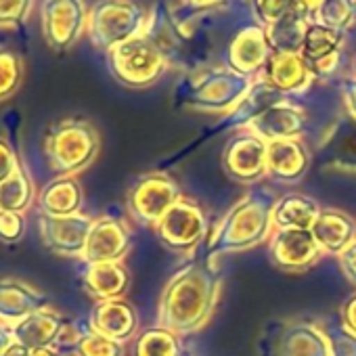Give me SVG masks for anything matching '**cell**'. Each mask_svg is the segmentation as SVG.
<instances>
[{
  "mask_svg": "<svg viewBox=\"0 0 356 356\" xmlns=\"http://www.w3.org/2000/svg\"><path fill=\"white\" fill-rule=\"evenodd\" d=\"M220 293L222 270L218 260H212L206 252L193 256L165 283L159 298L157 325L181 337L197 333L212 318Z\"/></svg>",
  "mask_w": 356,
  "mask_h": 356,
  "instance_id": "1",
  "label": "cell"
},
{
  "mask_svg": "<svg viewBox=\"0 0 356 356\" xmlns=\"http://www.w3.org/2000/svg\"><path fill=\"white\" fill-rule=\"evenodd\" d=\"M270 53L273 51H270V44L266 38V30L262 26L245 28L229 44V51H227L229 65L227 67L254 80V76L258 78L260 72L264 70Z\"/></svg>",
  "mask_w": 356,
  "mask_h": 356,
  "instance_id": "16",
  "label": "cell"
},
{
  "mask_svg": "<svg viewBox=\"0 0 356 356\" xmlns=\"http://www.w3.org/2000/svg\"><path fill=\"white\" fill-rule=\"evenodd\" d=\"M181 197V187L170 174L149 172L130 187L126 195V208L138 225L155 227Z\"/></svg>",
  "mask_w": 356,
  "mask_h": 356,
  "instance_id": "9",
  "label": "cell"
},
{
  "mask_svg": "<svg viewBox=\"0 0 356 356\" xmlns=\"http://www.w3.org/2000/svg\"><path fill=\"white\" fill-rule=\"evenodd\" d=\"M321 327L327 337L329 356H356V335L341 321H325Z\"/></svg>",
  "mask_w": 356,
  "mask_h": 356,
  "instance_id": "34",
  "label": "cell"
},
{
  "mask_svg": "<svg viewBox=\"0 0 356 356\" xmlns=\"http://www.w3.org/2000/svg\"><path fill=\"white\" fill-rule=\"evenodd\" d=\"M74 352L76 356H124V343L88 331L80 337Z\"/></svg>",
  "mask_w": 356,
  "mask_h": 356,
  "instance_id": "35",
  "label": "cell"
},
{
  "mask_svg": "<svg viewBox=\"0 0 356 356\" xmlns=\"http://www.w3.org/2000/svg\"><path fill=\"white\" fill-rule=\"evenodd\" d=\"M337 260H339V268H341V273L346 275V279H348L352 285H356V241H354L343 254H339Z\"/></svg>",
  "mask_w": 356,
  "mask_h": 356,
  "instance_id": "40",
  "label": "cell"
},
{
  "mask_svg": "<svg viewBox=\"0 0 356 356\" xmlns=\"http://www.w3.org/2000/svg\"><path fill=\"white\" fill-rule=\"evenodd\" d=\"M181 335L163 327H149L134 341V356H183Z\"/></svg>",
  "mask_w": 356,
  "mask_h": 356,
  "instance_id": "29",
  "label": "cell"
},
{
  "mask_svg": "<svg viewBox=\"0 0 356 356\" xmlns=\"http://www.w3.org/2000/svg\"><path fill=\"white\" fill-rule=\"evenodd\" d=\"M65 318L59 310H55L53 306H47L42 310L32 312L30 316H26L24 321L11 325L13 331V339L30 350L36 348H47L53 346L61 333V329L65 327Z\"/></svg>",
  "mask_w": 356,
  "mask_h": 356,
  "instance_id": "24",
  "label": "cell"
},
{
  "mask_svg": "<svg viewBox=\"0 0 356 356\" xmlns=\"http://www.w3.org/2000/svg\"><path fill=\"white\" fill-rule=\"evenodd\" d=\"M13 331H11V325H5L0 323V356L5 354V350L13 343Z\"/></svg>",
  "mask_w": 356,
  "mask_h": 356,
  "instance_id": "44",
  "label": "cell"
},
{
  "mask_svg": "<svg viewBox=\"0 0 356 356\" xmlns=\"http://www.w3.org/2000/svg\"><path fill=\"white\" fill-rule=\"evenodd\" d=\"M356 22V0H321L314 22L329 30L343 32Z\"/></svg>",
  "mask_w": 356,
  "mask_h": 356,
  "instance_id": "32",
  "label": "cell"
},
{
  "mask_svg": "<svg viewBox=\"0 0 356 356\" xmlns=\"http://www.w3.org/2000/svg\"><path fill=\"white\" fill-rule=\"evenodd\" d=\"M354 78H356V61H354Z\"/></svg>",
  "mask_w": 356,
  "mask_h": 356,
  "instance_id": "48",
  "label": "cell"
},
{
  "mask_svg": "<svg viewBox=\"0 0 356 356\" xmlns=\"http://www.w3.org/2000/svg\"><path fill=\"white\" fill-rule=\"evenodd\" d=\"M258 78L266 80L270 86L287 97L302 95L314 80L310 67L300 53H270Z\"/></svg>",
  "mask_w": 356,
  "mask_h": 356,
  "instance_id": "20",
  "label": "cell"
},
{
  "mask_svg": "<svg viewBox=\"0 0 356 356\" xmlns=\"http://www.w3.org/2000/svg\"><path fill=\"white\" fill-rule=\"evenodd\" d=\"M132 235L128 225L115 216H101L88 233L84 260L88 262H122L130 252Z\"/></svg>",
  "mask_w": 356,
  "mask_h": 356,
  "instance_id": "14",
  "label": "cell"
},
{
  "mask_svg": "<svg viewBox=\"0 0 356 356\" xmlns=\"http://www.w3.org/2000/svg\"><path fill=\"white\" fill-rule=\"evenodd\" d=\"M92 222L95 218L82 212L61 218L40 216V235L44 245L53 254L67 256V258H82Z\"/></svg>",
  "mask_w": 356,
  "mask_h": 356,
  "instance_id": "13",
  "label": "cell"
},
{
  "mask_svg": "<svg viewBox=\"0 0 356 356\" xmlns=\"http://www.w3.org/2000/svg\"><path fill=\"white\" fill-rule=\"evenodd\" d=\"M32 356H61V352L53 346H47V348H36L32 350Z\"/></svg>",
  "mask_w": 356,
  "mask_h": 356,
  "instance_id": "46",
  "label": "cell"
},
{
  "mask_svg": "<svg viewBox=\"0 0 356 356\" xmlns=\"http://www.w3.org/2000/svg\"><path fill=\"white\" fill-rule=\"evenodd\" d=\"M82 285L97 302L124 298L130 275L122 262H88L82 270Z\"/></svg>",
  "mask_w": 356,
  "mask_h": 356,
  "instance_id": "25",
  "label": "cell"
},
{
  "mask_svg": "<svg viewBox=\"0 0 356 356\" xmlns=\"http://www.w3.org/2000/svg\"><path fill=\"white\" fill-rule=\"evenodd\" d=\"M310 22L302 17L298 11H287L281 19L270 24L266 30V38L273 53H300L306 30Z\"/></svg>",
  "mask_w": 356,
  "mask_h": 356,
  "instance_id": "28",
  "label": "cell"
},
{
  "mask_svg": "<svg viewBox=\"0 0 356 356\" xmlns=\"http://www.w3.org/2000/svg\"><path fill=\"white\" fill-rule=\"evenodd\" d=\"M26 235V218L17 212L0 210V241L3 243H19Z\"/></svg>",
  "mask_w": 356,
  "mask_h": 356,
  "instance_id": "37",
  "label": "cell"
},
{
  "mask_svg": "<svg viewBox=\"0 0 356 356\" xmlns=\"http://www.w3.org/2000/svg\"><path fill=\"white\" fill-rule=\"evenodd\" d=\"M3 356H32V350L26 348V346H22V343H17V341H13V343L5 350Z\"/></svg>",
  "mask_w": 356,
  "mask_h": 356,
  "instance_id": "45",
  "label": "cell"
},
{
  "mask_svg": "<svg viewBox=\"0 0 356 356\" xmlns=\"http://www.w3.org/2000/svg\"><path fill=\"white\" fill-rule=\"evenodd\" d=\"M254 9L262 28H268L287 11H291V0H254Z\"/></svg>",
  "mask_w": 356,
  "mask_h": 356,
  "instance_id": "38",
  "label": "cell"
},
{
  "mask_svg": "<svg viewBox=\"0 0 356 356\" xmlns=\"http://www.w3.org/2000/svg\"><path fill=\"white\" fill-rule=\"evenodd\" d=\"M323 165L339 172H356V128H352L343 138H327L321 145Z\"/></svg>",
  "mask_w": 356,
  "mask_h": 356,
  "instance_id": "31",
  "label": "cell"
},
{
  "mask_svg": "<svg viewBox=\"0 0 356 356\" xmlns=\"http://www.w3.org/2000/svg\"><path fill=\"white\" fill-rule=\"evenodd\" d=\"M109 70L120 84L147 88L168 70V55L151 36L140 34L109 51Z\"/></svg>",
  "mask_w": 356,
  "mask_h": 356,
  "instance_id": "7",
  "label": "cell"
},
{
  "mask_svg": "<svg viewBox=\"0 0 356 356\" xmlns=\"http://www.w3.org/2000/svg\"><path fill=\"white\" fill-rule=\"evenodd\" d=\"M90 331L124 343L138 331V312L124 298L97 302L90 312Z\"/></svg>",
  "mask_w": 356,
  "mask_h": 356,
  "instance_id": "17",
  "label": "cell"
},
{
  "mask_svg": "<svg viewBox=\"0 0 356 356\" xmlns=\"http://www.w3.org/2000/svg\"><path fill=\"white\" fill-rule=\"evenodd\" d=\"M187 3H189L191 7H195V9H208V7L218 5L220 0H187Z\"/></svg>",
  "mask_w": 356,
  "mask_h": 356,
  "instance_id": "47",
  "label": "cell"
},
{
  "mask_svg": "<svg viewBox=\"0 0 356 356\" xmlns=\"http://www.w3.org/2000/svg\"><path fill=\"white\" fill-rule=\"evenodd\" d=\"M339 321L356 335V293L350 296L339 308Z\"/></svg>",
  "mask_w": 356,
  "mask_h": 356,
  "instance_id": "42",
  "label": "cell"
},
{
  "mask_svg": "<svg viewBox=\"0 0 356 356\" xmlns=\"http://www.w3.org/2000/svg\"><path fill=\"white\" fill-rule=\"evenodd\" d=\"M258 356H329L321 323L312 318H268L256 339Z\"/></svg>",
  "mask_w": 356,
  "mask_h": 356,
  "instance_id": "6",
  "label": "cell"
},
{
  "mask_svg": "<svg viewBox=\"0 0 356 356\" xmlns=\"http://www.w3.org/2000/svg\"><path fill=\"white\" fill-rule=\"evenodd\" d=\"M310 233L323 254L339 256L356 241V220L341 210L323 208Z\"/></svg>",
  "mask_w": 356,
  "mask_h": 356,
  "instance_id": "21",
  "label": "cell"
},
{
  "mask_svg": "<svg viewBox=\"0 0 356 356\" xmlns=\"http://www.w3.org/2000/svg\"><path fill=\"white\" fill-rule=\"evenodd\" d=\"M220 161L231 181L252 187L266 176V140L241 128L227 140Z\"/></svg>",
  "mask_w": 356,
  "mask_h": 356,
  "instance_id": "10",
  "label": "cell"
},
{
  "mask_svg": "<svg viewBox=\"0 0 356 356\" xmlns=\"http://www.w3.org/2000/svg\"><path fill=\"white\" fill-rule=\"evenodd\" d=\"M24 80V63L17 53L0 49V103L11 99Z\"/></svg>",
  "mask_w": 356,
  "mask_h": 356,
  "instance_id": "33",
  "label": "cell"
},
{
  "mask_svg": "<svg viewBox=\"0 0 356 356\" xmlns=\"http://www.w3.org/2000/svg\"><path fill=\"white\" fill-rule=\"evenodd\" d=\"M306 126H308L306 111L291 99H285L275 107H270L268 111H264L248 128L268 143L281 138H300L306 132Z\"/></svg>",
  "mask_w": 356,
  "mask_h": 356,
  "instance_id": "19",
  "label": "cell"
},
{
  "mask_svg": "<svg viewBox=\"0 0 356 356\" xmlns=\"http://www.w3.org/2000/svg\"><path fill=\"white\" fill-rule=\"evenodd\" d=\"M82 187L76 181V176H59L53 183H49L42 193L38 195L40 216H72L80 212L82 206Z\"/></svg>",
  "mask_w": 356,
  "mask_h": 356,
  "instance_id": "27",
  "label": "cell"
},
{
  "mask_svg": "<svg viewBox=\"0 0 356 356\" xmlns=\"http://www.w3.org/2000/svg\"><path fill=\"white\" fill-rule=\"evenodd\" d=\"M34 202V183L30 174L19 168L9 181L0 185V210L24 214Z\"/></svg>",
  "mask_w": 356,
  "mask_h": 356,
  "instance_id": "30",
  "label": "cell"
},
{
  "mask_svg": "<svg viewBox=\"0 0 356 356\" xmlns=\"http://www.w3.org/2000/svg\"><path fill=\"white\" fill-rule=\"evenodd\" d=\"M341 32L329 30L321 24H310L300 49L302 59L314 78H329L339 63Z\"/></svg>",
  "mask_w": 356,
  "mask_h": 356,
  "instance_id": "18",
  "label": "cell"
},
{
  "mask_svg": "<svg viewBox=\"0 0 356 356\" xmlns=\"http://www.w3.org/2000/svg\"><path fill=\"white\" fill-rule=\"evenodd\" d=\"M341 97H343V103L350 111V118L356 120V78L354 76L341 80Z\"/></svg>",
  "mask_w": 356,
  "mask_h": 356,
  "instance_id": "41",
  "label": "cell"
},
{
  "mask_svg": "<svg viewBox=\"0 0 356 356\" xmlns=\"http://www.w3.org/2000/svg\"><path fill=\"white\" fill-rule=\"evenodd\" d=\"M19 168L22 165H19V159H17V153L13 151V147L5 138H0V185L9 181Z\"/></svg>",
  "mask_w": 356,
  "mask_h": 356,
  "instance_id": "39",
  "label": "cell"
},
{
  "mask_svg": "<svg viewBox=\"0 0 356 356\" xmlns=\"http://www.w3.org/2000/svg\"><path fill=\"white\" fill-rule=\"evenodd\" d=\"M208 214L189 197H181L153 227L159 243L178 256H193L208 237Z\"/></svg>",
  "mask_w": 356,
  "mask_h": 356,
  "instance_id": "8",
  "label": "cell"
},
{
  "mask_svg": "<svg viewBox=\"0 0 356 356\" xmlns=\"http://www.w3.org/2000/svg\"><path fill=\"white\" fill-rule=\"evenodd\" d=\"M101 149L99 130L84 118H65L49 126L44 153L59 176H76L97 159Z\"/></svg>",
  "mask_w": 356,
  "mask_h": 356,
  "instance_id": "3",
  "label": "cell"
},
{
  "mask_svg": "<svg viewBox=\"0 0 356 356\" xmlns=\"http://www.w3.org/2000/svg\"><path fill=\"white\" fill-rule=\"evenodd\" d=\"M321 204L304 193H285L277 197L273 208V229L285 231V229H298V231H310L314 220L321 214Z\"/></svg>",
  "mask_w": 356,
  "mask_h": 356,
  "instance_id": "26",
  "label": "cell"
},
{
  "mask_svg": "<svg viewBox=\"0 0 356 356\" xmlns=\"http://www.w3.org/2000/svg\"><path fill=\"white\" fill-rule=\"evenodd\" d=\"M252 78L241 76L229 67H212L197 76H191L178 90L183 107L204 113L233 111L252 86Z\"/></svg>",
  "mask_w": 356,
  "mask_h": 356,
  "instance_id": "4",
  "label": "cell"
},
{
  "mask_svg": "<svg viewBox=\"0 0 356 356\" xmlns=\"http://www.w3.org/2000/svg\"><path fill=\"white\" fill-rule=\"evenodd\" d=\"M149 24L147 9L136 0H99L88 9V36L101 51L115 47L145 34Z\"/></svg>",
  "mask_w": 356,
  "mask_h": 356,
  "instance_id": "5",
  "label": "cell"
},
{
  "mask_svg": "<svg viewBox=\"0 0 356 356\" xmlns=\"http://www.w3.org/2000/svg\"><path fill=\"white\" fill-rule=\"evenodd\" d=\"M291 99L283 92H279L275 86H270L266 80L256 78L250 86V90L245 92V97L239 101V105L229 111L225 115V122L220 124V128H233V130H241L248 128L254 120H258L264 111H268L270 107H275L277 103Z\"/></svg>",
  "mask_w": 356,
  "mask_h": 356,
  "instance_id": "23",
  "label": "cell"
},
{
  "mask_svg": "<svg viewBox=\"0 0 356 356\" xmlns=\"http://www.w3.org/2000/svg\"><path fill=\"white\" fill-rule=\"evenodd\" d=\"M268 256L273 266L283 273H304L321 260L323 252L310 231L285 229L273 231L268 239Z\"/></svg>",
  "mask_w": 356,
  "mask_h": 356,
  "instance_id": "12",
  "label": "cell"
},
{
  "mask_svg": "<svg viewBox=\"0 0 356 356\" xmlns=\"http://www.w3.org/2000/svg\"><path fill=\"white\" fill-rule=\"evenodd\" d=\"M277 195L266 185H252L241 200L222 216L216 231L206 243V254L212 260L229 254L248 252L273 235V208Z\"/></svg>",
  "mask_w": 356,
  "mask_h": 356,
  "instance_id": "2",
  "label": "cell"
},
{
  "mask_svg": "<svg viewBox=\"0 0 356 356\" xmlns=\"http://www.w3.org/2000/svg\"><path fill=\"white\" fill-rule=\"evenodd\" d=\"M310 153L302 138H281L266 143V176L277 183L293 185L308 174Z\"/></svg>",
  "mask_w": 356,
  "mask_h": 356,
  "instance_id": "15",
  "label": "cell"
},
{
  "mask_svg": "<svg viewBox=\"0 0 356 356\" xmlns=\"http://www.w3.org/2000/svg\"><path fill=\"white\" fill-rule=\"evenodd\" d=\"M32 11V0H0V26H22Z\"/></svg>",
  "mask_w": 356,
  "mask_h": 356,
  "instance_id": "36",
  "label": "cell"
},
{
  "mask_svg": "<svg viewBox=\"0 0 356 356\" xmlns=\"http://www.w3.org/2000/svg\"><path fill=\"white\" fill-rule=\"evenodd\" d=\"M318 5H321V0H291V9L298 11L302 17H306L310 24L314 22Z\"/></svg>",
  "mask_w": 356,
  "mask_h": 356,
  "instance_id": "43",
  "label": "cell"
},
{
  "mask_svg": "<svg viewBox=\"0 0 356 356\" xmlns=\"http://www.w3.org/2000/svg\"><path fill=\"white\" fill-rule=\"evenodd\" d=\"M183 356H195V354H189V352H185V354H183Z\"/></svg>",
  "mask_w": 356,
  "mask_h": 356,
  "instance_id": "49",
  "label": "cell"
},
{
  "mask_svg": "<svg viewBox=\"0 0 356 356\" xmlns=\"http://www.w3.org/2000/svg\"><path fill=\"white\" fill-rule=\"evenodd\" d=\"M88 28V9L84 0H44L42 34L51 49H72Z\"/></svg>",
  "mask_w": 356,
  "mask_h": 356,
  "instance_id": "11",
  "label": "cell"
},
{
  "mask_svg": "<svg viewBox=\"0 0 356 356\" xmlns=\"http://www.w3.org/2000/svg\"><path fill=\"white\" fill-rule=\"evenodd\" d=\"M49 306V298L19 279H0V323L15 325Z\"/></svg>",
  "mask_w": 356,
  "mask_h": 356,
  "instance_id": "22",
  "label": "cell"
}]
</instances>
